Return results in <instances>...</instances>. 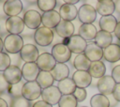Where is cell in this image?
I'll use <instances>...</instances> for the list:
<instances>
[{"label":"cell","instance_id":"14","mask_svg":"<svg viewBox=\"0 0 120 107\" xmlns=\"http://www.w3.org/2000/svg\"><path fill=\"white\" fill-rule=\"evenodd\" d=\"M60 22H61V17L59 11L55 9L48 12H43V14L41 15V23L43 24V26L48 27L50 29L55 28Z\"/></svg>","mask_w":120,"mask_h":107},{"label":"cell","instance_id":"26","mask_svg":"<svg viewBox=\"0 0 120 107\" xmlns=\"http://www.w3.org/2000/svg\"><path fill=\"white\" fill-rule=\"evenodd\" d=\"M112 42V36L111 33L99 30L97 33V36L95 38V43L99 46L101 49H105L108 46H110Z\"/></svg>","mask_w":120,"mask_h":107},{"label":"cell","instance_id":"1","mask_svg":"<svg viewBox=\"0 0 120 107\" xmlns=\"http://www.w3.org/2000/svg\"><path fill=\"white\" fill-rule=\"evenodd\" d=\"M63 44H65L71 53L80 54H83L87 43L86 40H84L82 37H80L79 35H73L69 38H64L62 41Z\"/></svg>","mask_w":120,"mask_h":107},{"label":"cell","instance_id":"42","mask_svg":"<svg viewBox=\"0 0 120 107\" xmlns=\"http://www.w3.org/2000/svg\"><path fill=\"white\" fill-rule=\"evenodd\" d=\"M114 35L120 40V21L116 24V27H115V30H114Z\"/></svg>","mask_w":120,"mask_h":107},{"label":"cell","instance_id":"16","mask_svg":"<svg viewBox=\"0 0 120 107\" xmlns=\"http://www.w3.org/2000/svg\"><path fill=\"white\" fill-rule=\"evenodd\" d=\"M3 9L8 17L18 16L22 10V3L20 0H7L3 4Z\"/></svg>","mask_w":120,"mask_h":107},{"label":"cell","instance_id":"7","mask_svg":"<svg viewBox=\"0 0 120 107\" xmlns=\"http://www.w3.org/2000/svg\"><path fill=\"white\" fill-rule=\"evenodd\" d=\"M24 22L19 16L8 17L6 20V30L10 35H20L24 29Z\"/></svg>","mask_w":120,"mask_h":107},{"label":"cell","instance_id":"35","mask_svg":"<svg viewBox=\"0 0 120 107\" xmlns=\"http://www.w3.org/2000/svg\"><path fill=\"white\" fill-rule=\"evenodd\" d=\"M10 107H29V100L24 99L22 96L18 98H12Z\"/></svg>","mask_w":120,"mask_h":107},{"label":"cell","instance_id":"18","mask_svg":"<svg viewBox=\"0 0 120 107\" xmlns=\"http://www.w3.org/2000/svg\"><path fill=\"white\" fill-rule=\"evenodd\" d=\"M72 80L75 83L77 87L80 88H86L90 85L92 82V77L89 74L88 71H81V70H76L73 73Z\"/></svg>","mask_w":120,"mask_h":107},{"label":"cell","instance_id":"13","mask_svg":"<svg viewBox=\"0 0 120 107\" xmlns=\"http://www.w3.org/2000/svg\"><path fill=\"white\" fill-rule=\"evenodd\" d=\"M22 20L29 29H38L41 23V15L37 10L30 9L23 14Z\"/></svg>","mask_w":120,"mask_h":107},{"label":"cell","instance_id":"38","mask_svg":"<svg viewBox=\"0 0 120 107\" xmlns=\"http://www.w3.org/2000/svg\"><path fill=\"white\" fill-rule=\"evenodd\" d=\"M111 76L112 77V79L115 81L116 84H120V65H117L112 69Z\"/></svg>","mask_w":120,"mask_h":107},{"label":"cell","instance_id":"24","mask_svg":"<svg viewBox=\"0 0 120 107\" xmlns=\"http://www.w3.org/2000/svg\"><path fill=\"white\" fill-rule=\"evenodd\" d=\"M97 33L98 31L96 26L92 23H87V24H82L80 26L78 35L82 37L84 40H92L95 39Z\"/></svg>","mask_w":120,"mask_h":107},{"label":"cell","instance_id":"28","mask_svg":"<svg viewBox=\"0 0 120 107\" xmlns=\"http://www.w3.org/2000/svg\"><path fill=\"white\" fill-rule=\"evenodd\" d=\"M57 87L62 95H72L77 88L72 78H67L58 82Z\"/></svg>","mask_w":120,"mask_h":107},{"label":"cell","instance_id":"25","mask_svg":"<svg viewBox=\"0 0 120 107\" xmlns=\"http://www.w3.org/2000/svg\"><path fill=\"white\" fill-rule=\"evenodd\" d=\"M51 73H52V75L54 80L60 82V81H62L64 79L68 78L69 69L64 63H56L55 67L52 69Z\"/></svg>","mask_w":120,"mask_h":107},{"label":"cell","instance_id":"40","mask_svg":"<svg viewBox=\"0 0 120 107\" xmlns=\"http://www.w3.org/2000/svg\"><path fill=\"white\" fill-rule=\"evenodd\" d=\"M112 97L116 101H120V84H116L112 92Z\"/></svg>","mask_w":120,"mask_h":107},{"label":"cell","instance_id":"5","mask_svg":"<svg viewBox=\"0 0 120 107\" xmlns=\"http://www.w3.org/2000/svg\"><path fill=\"white\" fill-rule=\"evenodd\" d=\"M42 88L36 81L25 82L22 87V97L27 100H35L41 96Z\"/></svg>","mask_w":120,"mask_h":107},{"label":"cell","instance_id":"11","mask_svg":"<svg viewBox=\"0 0 120 107\" xmlns=\"http://www.w3.org/2000/svg\"><path fill=\"white\" fill-rule=\"evenodd\" d=\"M3 76L9 85L18 84L22 81V69L16 65H10L3 72Z\"/></svg>","mask_w":120,"mask_h":107},{"label":"cell","instance_id":"31","mask_svg":"<svg viewBox=\"0 0 120 107\" xmlns=\"http://www.w3.org/2000/svg\"><path fill=\"white\" fill-rule=\"evenodd\" d=\"M90 105L91 107H110L111 103L106 96L98 93V94H95L91 98Z\"/></svg>","mask_w":120,"mask_h":107},{"label":"cell","instance_id":"45","mask_svg":"<svg viewBox=\"0 0 120 107\" xmlns=\"http://www.w3.org/2000/svg\"><path fill=\"white\" fill-rule=\"evenodd\" d=\"M78 2H79L78 0H68V1H65V3H66V4L73 5V6H74V4H77Z\"/></svg>","mask_w":120,"mask_h":107},{"label":"cell","instance_id":"23","mask_svg":"<svg viewBox=\"0 0 120 107\" xmlns=\"http://www.w3.org/2000/svg\"><path fill=\"white\" fill-rule=\"evenodd\" d=\"M99 27L100 30L112 33L114 32L116 24H117V20L113 15H109V16H103L99 19Z\"/></svg>","mask_w":120,"mask_h":107},{"label":"cell","instance_id":"41","mask_svg":"<svg viewBox=\"0 0 120 107\" xmlns=\"http://www.w3.org/2000/svg\"><path fill=\"white\" fill-rule=\"evenodd\" d=\"M32 107H52V106L51 104L45 102L44 100H38V101H36V102L33 104Z\"/></svg>","mask_w":120,"mask_h":107},{"label":"cell","instance_id":"34","mask_svg":"<svg viewBox=\"0 0 120 107\" xmlns=\"http://www.w3.org/2000/svg\"><path fill=\"white\" fill-rule=\"evenodd\" d=\"M24 83H25V82L21 81V82L18 83V84L8 85V91L9 95H10L12 98H18V97L22 96V87H23Z\"/></svg>","mask_w":120,"mask_h":107},{"label":"cell","instance_id":"29","mask_svg":"<svg viewBox=\"0 0 120 107\" xmlns=\"http://www.w3.org/2000/svg\"><path fill=\"white\" fill-rule=\"evenodd\" d=\"M36 82L38 84V85L42 89H45V88L50 87V86L52 85V84L54 82V79H53V77H52L51 72L40 70Z\"/></svg>","mask_w":120,"mask_h":107},{"label":"cell","instance_id":"39","mask_svg":"<svg viewBox=\"0 0 120 107\" xmlns=\"http://www.w3.org/2000/svg\"><path fill=\"white\" fill-rule=\"evenodd\" d=\"M8 84L7 83V81L5 80L4 76H3V73L0 74V94L4 93L5 91H7L8 89Z\"/></svg>","mask_w":120,"mask_h":107},{"label":"cell","instance_id":"19","mask_svg":"<svg viewBox=\"0 0 120 107\" xmlns=\"http://www.w3.org/2000/svg\"><path fill=\"white\" fill-rule=\"evenodd\" d=\"M96 10L101 15V17L112 15L115 11V4L112 0H99L97 2Z\"/></svg>","mask_w":120,"mask_h":107},{"label":"cell","instance_id":"4","mask_svg":"<svg viewBox=\"0 0 120 107\" xmlns=\"http://www.w3.org/2000/svg\"><path fill=\"white\" fill-rule=\"evenodd\" d=\"M97 13L98 12L93 6L89 4H83L78 10V18L82 24L92 23L97 18Z\"/></svg>","mask_w":120,"mask_h":107},{"label":"cell","instance_id":"8","mask_svg":"<svg viewBox=\"0 0 120 107\" xmlns=\"http://www.w3.org/2000/svg\"><path fill=\"white\" fill-rule=\"evenodd\" d=\"M62 96L63 95L59 91L58 87L54 86V85H52V86L47 87L45 89H42V92H41L42 100H44L45 102L51 104L52 106L55 105V104H58V102H59L60 99L62 98Z\"/></svg>","mask_w":120,"mask_h":107},{"label":"cell","instance_id":"36","mask_svg":"<svg viewBox=\"0 0 120 107\" xmlns=\"http://www.w3.org/2000/svg\"><path fill=\"white\" fill-rule=\"evenodd\" d=\"M10 66V57L6 53H0V71H5Z\"/></svg>","mask_w":120,"mask_h":107},{"label":"cell","instance_id":"47","mask_svg":"<svg viewBox=\"0 0 120 107\" xmlns=\"http://www.w3.org/2000/svg\"><path fill=\"white\" fill-rule=\"evenodd\" d=\"M82 107H86V106H82Z\"/></svg>","mask_w":120,"mask_h":107},{"label":"cell","instance_id":"27","mask_svg":"<svg viewBox=\"0 0 120 107\" xmlns=\"http://www.w3.org/2000/svg\"><path fill=\"white\" fill-rule=\"evenodd\" d=\"M89 74L91 75L92 78H102L105 76L106 72V67L105 64L102 61H96V62H91L90 68L88 69Z\"/></svg>","mask_w":120,"mask_h":107},{"label":"cell","instance_id":"46","mask_svg":"<svg viewBox=\"0 0 120 107\" xmlns=\"http://www.w3.org/2000/svg\"><path fill=\"white\" fill-rule=\"evenodd\" d=\"M3 49H4V41L0 38V53H3Z\"/></svg>","mask_w":120,"mask_h":107},{"label":"cell","instance_id":"6","mask_svg":"<svg viewBox=\"0 0 120 107\" xmlns=\"http://www.w3.org/2000/svg\"><path fill=\"white\" fill-rule=\"evenodd\" d=\"M71 52L69 49L63 43H57L53 45L52 49V55L55 59L56 63H66L69 61L71 57Z\"/></svg>","mask_w":120,"mask_h":107},{"label":"cell","instance_id":"9","mask_svg":"<svg viewBox=\"0 0 120 107\" xmlns=\"http://www.w3.org/2000/svg\"><path fill=\"white\" fill-rule=\"evenodd\" d=\"M38 56L39 54H38V48L31 43L24 44L22 49L20 52V57L25 63H36Z\"/></svg>","mask_w":120,"mask_h":107},{"label":"cell","instance_id":"43","mask_svg":"<svg viewBox=\"0 0 120 107\" xmlns=\"http://www.w3.org/2000/svg\"><path fill=\"white\" fill-rule=\"evenodd\" d=\"M0 107H8V102L1 97H0Z\"/></svg>","mask_w":120,"mask_h":107},{"label":"cell","instance_id":"20","mask_svg":"<svg viewBox=\"0 0 120 107\" xmlns=\"http://www.w3.org/2000/svg\"><path fill=\"white\" fill-rule=\"evenodd\" d=\"M74 30L75 28L73 23L71 22L64 21V20H61V22L55 27V32L60 38H63V39L73 36Z\"/></svg>","mask_w":120,"mask_h":107},{"label":"cell","instance_id":"22","mask_svg":"<svg viewBox=\"0 0 120 107\" xmlns=\"http://www.w3.org/2000/svg\"><path fill=\"white\" fill-rule=\"evenodd\" d=\"M59 14L62 20L71 22L75 20V18L78 16V9L73 5H68L64 3L59 9Z\"/></svg>","mask_w":120,"mask_h":107},{"label":"cell","instance_id":"30","mask_svg":"<svg viewBox=\"0 0 120 107\" xmlns=\"http://www.w3.org/2000/svg\"><path fill=\"white\" fill-rule=\"evenodd\" d=\"M73 65L77 70L88 71L91 65V61L84 55V54H77L76 57L74 58Z\"/></svg>","mask_w":120,"mask_h":107},{"label":"cell","instance_id":"2","mask_svg":"<svg viewBox=\"0 0 120 107\" xmlns=\"http://www.w3.org/2000/svg\"><path fill=\"white\" fill-rule=\"evenodd\" d=\"M23 38L20 35H8L4 39V48L5 50L11 54H15L20 53L23 47Z\"/></svg>","mask_w":120,"mask_h":107},{"label":"cell","instance_id":"10","mask_svg":"<svg viewBox=\"0 0 120 107\" xmlns=\"http://www.w3.org/2000/svg\"><path fill=\"white\" fill-rule=\"evenodd\" d=\"M115 85H116L115 81L110 75H105L102 78H100L98 81V84H97L99 93L106 97L109 95H112Z\"/></svg>","mask_w":120,"mask_h":107},{"label":"cell","instance_id":"17","mask_svg":"<svg viewBox=\"0 0 120 107\" xmlns=\"http://www.w3.org/2000/svg\"><path fill=\"white\" fill-rule=\"evenodd\" d=\"M83 54L91 62L100 61V59L103 57V49L98 46L95 42H91L87 44Z\"/></svg>","mask_w":120,"mask_h":107},{"label":"cell","instance_id":"33","mask_svg":"<svg viewBox=\"0 0 120 107\" xmlns=\"http://www.w3.org/2000/svg\"><path fill=\"white\" fill-rule=\"evenodd\" d=\"M38 8L43 12H48L53 10L56 7L57 2L55 0H38L37 1Z\"/></svg>","mask_w":120,"mask_h":107},{"label":"cell","instance_id":"37","mask_svg":"<svg viewBox=\"0 0 120 107\" xmlns=\"http://www.w3.org/2000/svg\"><path fill=\"white\" fill-rule=\"evenodd\" d=\"M74 96V98L76 99V100L78 102H82L83 101L86 97H87V92L84 88H80V87H77L76 90L74 91V93L72 94Z\"/></svg>","mask_w":120,"mask_h":107},{"label":"cell","instance_id":"15","mask_svg":"<svg viewBox=\"0 0 120 107\" xmlns=\"http://www.w3.org/2000/svg\"><path fill=\"white\" fill-rule=\"evenodd\" d=\"M39 71L37 63H24L22 68V75L25 82L36 81Z\"/></svg>","mask_w":120,"mask_h":107},{"label":"cell","instance_id":"32","mask_svg":"<svg viewBox=\"0 0 120 107\" xmlns=\"http://www.w3.org/2000/svg\"><path fill=\"white\" fill-rule=\"evenodd\" d=\"M78 101L73 95H63L58 102L59 107H77Z\"/></svg>","mask_w":120,"mask_h":107},{"label":"cell","instance_id":"21","mask_svg":"<svg viewBox=\"0 0 120 107\" xmlns=\"http://www.w3.org/2000/svg\"><path fill=\"white\" fill-rule=\"evenodd\" d=\"M103 58L110 62L114 63L120 60V46L118 44L112 43L107 48L103 49Z\"/></svg>","mask_w":120,"mask_h":107},{"label":"cell","instance_id":"44","mask_svg":"<svg viewBox=\"0 0 120 107\" xmlns=\"http://www.w3.org/2000/svg\"><path fill=\"white\" fill-rule=\"evenodd\" d=\"M114 4H115V10H116L118 13H120V0L115 1Z\"/></svg>","mask_w":120,"mask_h":107},{"label":"cell","instance_id":"3","mask_svg":"<svg viewBox=\"0 0 120 107\" xmlns=\"http://www.w3.org/2000/svg\"><path fill=\"white\" fill-rule=\"evenodd\" d=\"M34 39L39 46H48L53 40V32L52 29L45 26L38 27L34 34Z\"/></svg>","mask_w":120,"mask_h":107},{"label":"cell","instance_id":"12","mask_svg":"<svg viewBox=\"0 0 120 107\" xmlns=\"http://www.w3.org/2000/svg\"><path fill=\"white\" fill-rule=\"evenodd\" d=\"M37 65L39 69V70L42 71H52V69L56 65V61L52 55V54L49 53H43L39 54L38 60H37Z\"/></svg>","mask_w":120,"mask_h":107}]
</instances>
